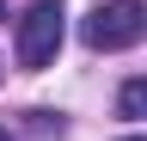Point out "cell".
I'll list each match as a JSON object with an SVG mask.
<instances>
[{
	"mask_svg": "<svg viewBox=\"0 0 147 141\" xmlns=\"http://www.w3.org/2000/svg\"><path fill=\"white\" fill-rule=\"evenodd\" d=\"M80 37H86V49H98V55L135 49L147 37V6H141V0H104V6H92L80 19Z\"/></svg>",
	"mask_w": 147,
	"mask_h": 141,
	"instance_id": "cell-1",
	"label": "cell"
},
{
	"mask_svg": "<svg viewBox=\"0 0 147 141\" xmlns=\"http://www.w3.org/2000/svg\"><path fill=\"white\" fill-rule=\"evenodd\" d=\"M61 37H67V6L61 0H31L25 19H18V67L43 74L61 49Z\"/></svg>",
	"mask_w": 147,
	"mask_h": 141,
	"instance_id": "cell-2",
	"label": "cell"
},
{
	"mask_svg": "<svg viewBox=\"0 0 147 141\" xmlns=\"http://www.w3.org/2000/svg\"><path fill=\"white\" fill-rule=\"evenodd\" d=\"M117 117L123 123H147V74H135V80L117 86Z\"/></svg>",
	"mask_w": 147,
	"mask_h": 141,
	"instance_id": "cell-3",
	"label": "cell"
},
{
	"mask_svg": "<svg viewBox=\"0 0 147 141\" xmlns=\"http://www.w3.org/2000/svg\"><path fill=\"white\" fill-rule=\"evenodd\" d=\"M25 117H31V135H49V141L67 135V117L61 111H25Z\"/></svg>",
	"mask_w": 147,
	"mask_h": 141,
	"instance_id": "cell-4",
	"label": "cell"
},
{
	"mask_svg": "<svg viewBox=\"0 0 147 141\" xmlns=\"http://www.w3.org/2000/svg\"><path fill=\"white\" fill-rule=\"evenodd\" d=\"M0 141H18V135H6V129H0Z\"/></svg>",
	"mask_w": 147,
	"mask_h": 141,
	"instance_id": "cell-5",
	"label": "cell"
},
{
	"mask_svg": "<svg viewBox=\"0 0 147 141\" xmlns=\"http://www.w3.org/2000/svg\"><path fill=\"white\" fill-rule=\"evenodd\" d=\"M123 141H147V135H123Z\"/></svg>",
	"mask_w": 147,
	"mask_h": 141,
	"instance_id": "cell-6",
	"label": "cell"
},
{
	"mask_svg": "<svg viewBox=\"0 0 147 141\" xmlns=\"http://www.w3.org/2000/svg\"><path fill=\"white\" fill-rule=\"evenodd\" d=\"M0 25H6V6H0Z\"/></svg>",
	"mask_w": 147,
	"mask_h": 141,
	"instance_id": "cell-7",
	"label": "cell"
}]
</instances>
